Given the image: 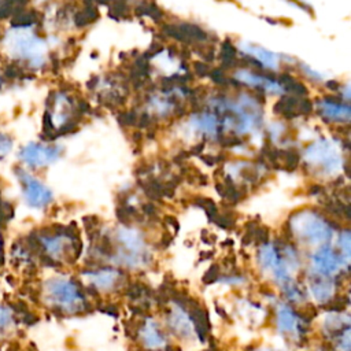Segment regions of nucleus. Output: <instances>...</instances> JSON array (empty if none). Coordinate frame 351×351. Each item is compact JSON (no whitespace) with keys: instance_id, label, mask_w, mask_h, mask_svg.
<instances>
[{"instance_id":"obj_1","label":"nucleus","mask_w":351,"mask_h":351,"mask_svg":"<svg viewBox=\"0 0 351 351\" xmlns=\"http://www.w3.org/2000/svg\"><path fill=\"white\" fill-rule=\"evenodd\" d=\"M4 53L30 69H41L45 64V43L36 30L25 23L8 27L1 38Z\"/></svg>"},{"instance_id":"obj_2","label":"nucleus","mask_w":351,"mask_h":351,"mask_svg":"<svg viewBox=\"0 0 351 351\" xmlns=\"http://www.w3.org/2000/svg\"><path fill=\"white\" fill-rule=\"evenodd\" d=\"M19 184L22 186V195L25 203L32 208H44L52 202L51 189L44 185L38 178L30 174L26 169L18 167L15 171Z\"/></svg>"},{"instance_id":"obj_3","label":"nucleus","mask_w":351,"mask_h":351,"mask_svg":"<svg viewBox=\"0 0 351 351\" xmlns=\"http://www.w3.org/2000/svg\"><path fill=\"white\" fill-rule=\"evenodd\" d=\"M62 155V147L45 145L40 143H27L21 147L18 158L23 166L29 169L45 167L59 159Z\"/></svg>"},{"instance_id":"obj_4","label":"nucleus","mask_w":351,"mask_h":351,"mask_svg":"<svg viewBox=\"0 0 351 351\" xmlns=\"http://www.w3.org/2000/svg\"><path fill=\"white\" fill-rule=\"evenodd\" d=\"M45 296L56 308H73L81 299L77 285L70 280L51 278L45 284Z\"/></svg>"},{"instance_id":"obj_5","label":"nucleus","mask_w":351,"mask_h":351,"mask_svg":"<svg viewBox=\"0 0 351 351\" xmlns=\"http://www.w3.org/2000/svg\"><path fill=\"white\" fill-rule=\"evenodd\" d=\"M162 32L165 36L174 38L181 43L186 44H200L208 40L207 32H204L200 26L192 25V23H178V25H171L166 23L162 27Z\"/></svg>"},{"instance_id":"obj_6","label":"nucleus","mask_w":351,"mask_h":351,"mask_svg":"<svg viewBox=\"0 0 351 351\" xmlns=\"http://www.w3.org/2000/svg\"><path fill=\"white\" fill-rule=\"evenodd\" d=\"M313 266L319 273H333L335 270H337L339 263L333 251L329 247H322L314 255Z\"/></svg>"},{"instance_id":"obj_7","label":"nucleus","mask_w":351,"mask_h":351,"mask_svg":"<svg viewBox=\"0 0 351 351\" xmlns=\"http://www.w3.org/2000/svg\"><path fill=\"white\" fill-rule=\"evenodd\" d=\"M298 103H299V99L298 97H293V96H285V97H281L274 106H273V111L285 118V119H293L296 117H299L298 114Z\"/></svg>"},{"instance_id":"obj_8","label":"nucleus","mask_w":351,"mask_h":351,"mask_svg":"<svg viewBox=\"0 0 351 351\" xmlns=\"http://www.w3.org/2000/svg\"><path fill=\"white\" fill-rule=\"evenodd\" d=\"M134 15L137 18L141 16H149L155 22H160L165 18V12L159 8V5L155 3V0H141L134 7Z\"/></svg>"},{"instance_id":"obj_9","label":"nucleus","mask_w":351,"mask_h":351,"mask_svg":"<svg viewBox=\"0 0 351 351\" xmlns=\"http://www.w3.org/2000/svg\"><path fill=\"white\" fill-rule=\"evenodd\" d=\"M99 16H100L99 10H97L95 5L88 4V5H85L84 10H81L80 12H77V14L74 15V23H75V26H78V27H84V26H86V25L93 23L95 21H97Z\"/></svg>"},{"instance_id":"obj_10","label":"nucleus","mask_w":351,"mask_h":351,"mask_svg":"<svg viewBox=\"0 0 351 351\" xmlns=\"http://www.w3.org/2000/svg\"><path fill=\"white\" fill-rule=\"evenodd\" d=\"M280 81L284 86V89L289 93H293L296 96H306L308 93V89L302 84L299 82L298 80H295L291 74L285 73V74H281L280 75Z\"/></svg>"},{"instance_id":"obj_11","label":"nucleus","mask_w":351,"mask_h":351,"mask_svg":"<svg viewBox=\"0 0 351 351\" xmlns=\"http://www.w3.org/2000/svg\"><path fill=\"white\" fill-rule=\"evenodd\" d=\"M117 277H118V273L114 270H101V271L96 273V276H93L92 278H93V282L96 287L107 288L115 282Z\"/></svg>"},{"instance_id":"obj_12","label":"nucleus","mask_w":351,"mask_h":351,"mask_svg":"<svg viewBox=\"0 0 351 351\" xmlns=\"http://www.w3.org/2000/svg\"><path fill=\"white\" fill-rule=\"evenodd\" d=\"M296 325V319H295V315L292 314V311L287 307H282L280 311H278V326L281 330H293Z\"/></svg>"},{"instance_id":"obj_13","label":"nucleus","mask_w":351,"mask_h":351,"mask_svg":"<svg viewBox=\"0 0 351 351\" xmlns=\"http://www.w3.org/2000/svg\"><path fill=\"white\" fill-rule=\"evenodd\" d=\"M311 291H313V295L319 300V302H324L329 298V295L332 293L333 291V284H330L329 281H318L315 284L311 285Z\"/></svg>"},{"instance_id":"obj_14","label":"nucleus","mask_w":351,"mask_h":351,"mask_svg":"<svg viewBox=\"0 0 351 351\" xmlns=\"http://www.w3.org/2000/svg\"><path fill=\"white\" fill-rule=\"evenodd\" d=\"M281 158H284V166L282 169L287 171H293L298 169L299 165V154L295 148H287L282 151Z\"/></svg>"},{"instance_id":"obj_15","label":"nucleus","mask_w":351,"mask_h":351,"mask_svg":"<svg viewBox=\"0 0 351 351\" xmlns=\"http://www.w3.org/2000/svg\"><path fill=\"white\" fill-rule=\"evenodd\" d=\"M193 204L199 206L200 208H203L207 213V217L210 218V221H214V218L218 214V208H217L215 203L211 199H208V197H196L193 200Z\"/></svg>"},{"instance_id":"obj_16","label":"nucleus","mask_w":351,"mask_h":351,"mask_svg":"<svg viewBox=\"0 0 351 351\" xmlns=\"http://www.w3.org/2000/svg\"><path fill=\"white\" fill-rule=\"evenodd\" d=\"M144 336H145V341L147 344L152 346V347H158L160 344H163V340H162V336L159 335L155 324H148L145 326V332H144Z\"/></svg>"},{"instance_id":"obj_17","label":"nucleus","mask_w":351,"mask_h":351,"mask_svg":"<svg viewBox=\"0 0 351 351\" xmlns=\"http://www.w3.org/2000/svg\"><path fill=\"white\" fill-rule=\"evenodd\" d=\"M171 322H173L174 330H177L178 333H184V335H189V333H191V324H189V319L185 318V315H184L181 311H178V313L173 317Z\"/></svg>"},{"instance_id":"obj_18","label":"nucleus","mask_w":351,"mask_h":351,"mask_svg":"<svg viewBox=\"0 0 351 351\" xmlns=\"http://www.w3.org/2000/svg\"><path fill=\"white\" fill-rule=\"evenodd\" d=\"M12 148H14L12 137L8 133L0 130V160L7 158L11 154Z\"/></svg>"},{"instance_id":"obj_19","label":"nucleus","mask_w":351,"mask_h":351,"mask_svg":"<svg viewBox=\"0 0 351 351\" xmlns=\"http://www.w3.org/2000/svg\"><path fill=\"white\" fill-rule=\"evenodd\" d=\"M12 324H14L12 310L5 304H0V332L8 329Z\"/></svg>"},{"instance_id":"obj_20","label":"nucleus","mask_w":351,"mask_h":351,"mask_svg":"<svg viewBox=\"0 0 351 351\" xmlns=\"http://www.w3.org/2000/svg\"><path fill=\"white\" fill-rule=\"evenodd\" d=\"M137 112L134 110H130V111H123V112H119L117 115V121L119 123V126L122 128H129V126H134L136 122H137Z\"/></svg>"},{"instance_id":"obj_21","label":"nucleus","mask_w":351,"mask_h":351,"mask_svg":"<svg viewBox=\"0 0 351 351\" xmlns=\"http://www.w3.org/2000/svg\"><path fill=\"white\" fill-rule=\"evenodd\" d=\"M237 49L236 47L232 44L230 38H226L222 44H221V49H219V56L221 60H229V59H237Z\"/></svg>"},{"instance_id":"obj_22","label":"nucleus","mask_w":351,"mask_h":351,"mask_svg":"<svg viewBox=\"0 0 351 351\" xmlns=\"http://www.w3.org/2000/svg\"><path fill=\"white\" fill-rule=\"evenodd\" d=\"M195 52L200 58H203L206 60V63L213 62L214 58H215V49L213 47H208V45H202V43L195 47Z\"/></svg>"},{"instance_id":"obj_23","label":"nucleus","mask_w":351,"mask_h":351,"mask_svg":"<svg viewBox=\"0 0 351 351\" xmlns=\"http://www.w3.org/2000/svg\"><path fill=\"white\" fill-rule=\"evenodd\" d=\"M208 75L213 80V82L217 84V85H221V86H228L229 85V78L225 75V70H222L221 67L211 69Z\"/></svg>"},{"instance_id":"obj_24","label":"nucleus","mask_w":351,"mask_h":351,"mask_svg":"<svg viewBox=\"0 0 351 351\" xmlns=\"http://www.w3.org/2000/svg\"><path fill=\"white\" fill-rule=\"evenodd\" d=\"M215 223L221 228H230L234 225V217L230 213H223V214H217L214 218Z\"/></svg>"},{"instance_id":"obj_25","label":"nucleus","mask_w":351,"mask_h":351,"mask_svg":"<svg viewBox=\"0 0 351 351\" xmlns=\"http://www.w3.org/2000/svg\"><path fill=\"white\" fill-rule=\"evenodd\" d=\"M313 111V103L310 99L307 97H303V99H299V103H298V114L299 115H303V117H307L310 115Z\"/></svg>"},{"instance_id":"obj_26","label":"nucleus","mask_w":351,"mask_h":351,"mask_svg":"<svg viewBox=\"0 0 351 351\" xmlns=\"http://www.w3.org/2000/svg\"><path fill=\"white\" fill-rule=\"evenodd\" d=\"M193 71H195V74H196L197 77H206V75L210 74L211 69H210L208 63L202 62V60H197V62L193 63Z\"/></svg>"},{"instance_id":"obj_27","label":"nucleus","mask_w":351,"mask_h":351,"mask_svg":"<svg viewBox=\"0 0 351 351\" xmlns=\"http://www.w3.org/2000/svg\"><path fill=\"white\" fill-rule=\"evenodd\" d=\"M267 237H269V229L266 226H256V229L254 230L252 239L256 243H266Z\"/></svg>"},{"instance_id":"obj_28","label":"nucleus","mask_w":351,"mask_h":351,"mask_svg":"<svg viewBox=\"0 0 351 351\" xmlns=\"http://www.w3.org/2000/svg\"><path fill=\"white\" fill-rule=\"evenodd\" d=\"M152 170V165L149 163H145V162H141L136 169H134V174L137 177H143V176H147L148 173H151Z\"/></svg>"},{"instance_id":"obj_29","label":"nucleus","mask_w":351,"mask_h":351,"mask_svg":"<svg viewBox=\"0 0 351 351\" xmlns=\"http://www.w3.org/2000/svg\"><path fill=\"white\" fill-rule=\"evenodd\" d=\"M218 273H219L218 266H215V265L211 266V267L207 270V273L204 274L203 281H204V282H213V281H215L217 277H218Z\"/></svg>"},{"instance_id":"obj_30","label":"nucleus","mask_w":351,"mask_h":351,"mask_svg":"<svg viewBox=\"0 0 351 351\" xmlns=\"http://www.w3.org/2000/svg\"><path fill=\"white\" fill-rule=\"evenodd\" d=\"M143 213H144L145 215H148V217H154V215H156L158 210H156V207H155L154 203H144V204H143Z\"/></svg>"},{"instance_id":"obj_31","label":"nucleus","mask_w":351,"mask_h":351,"mask_svg":"<svg viewBox=\"0 0 351 351\" xmlns=\"http://www.w3.org/2000/svg\"><path fill=\"white\" fill-rule=\"evenodd\" d=\"M204 149V143H199V144H195L192 148H189V155H200Z\"/></svg>"},{"instance_id":"obj_32","label":"nucleus","mask_w":351,"mask_h":351,"mask_svg":"<svg viewBox=\"0 0 351 351\" xmlns=\"http://www.w3.org/2000/svg\"><path fill=\"white\" fill-rule=\"evenodd\" d=\"M99 81H100L99 75H92V77H90V80H88L86 86H88L89 89H95V88L99 85Z\"/></svg>"},{"instance_id":"obj_33","label":"nucleus","mask_w":351,"mask_h":351,"mask_svg":"<svg viewBox=\"0 0 351 351\" xmlns=\"http://www.w3.org/2000/svg\"><path fill=\"white\" fill-rule=\"evenodd\" d=\"M143 138H144V134L143 132H134L132 134V141L136 144V145H140L143 143Z\"/></svg>"},{"instance_id":"obj_34","label":"nucleus","mask_w":351,"mask_h":351,"mask_svg":"<svg viewBox=\"0 0 351 351\" xmlns=\"http://www.w3.org/2000/svg\"><path fill=\"white\" fill-rule=\"evenodd\" d=\"M308 191H310V195H321L324 192V188L321 185H318V184H314V185L310 186Z\"/></svg>"},{"instance_id":"obj_35","label":"nucleus","mask_w":351,"mask_h":351,"mask_svg":"<svg viewBox=\"0 0 351 351\" xmlns=\"http://www.w3.org/2000/svg\"><path fill=\"white\" fill-rule=\"evenodd\" d=\"M165 221L167 222V225H170V226H173L176 230L178 229V222H177V219H176V217H173V215H167V217H165Z\"/></svg>"},{"instance_id":"obj_36","label":"nucleus","mask_w":351,"mask_h":351,"mask_svg":"<svg viewBox=\"0 0 351 351\" xmlns=\"http://www.w3.org/2000/svg\"><path fill=\"white\" fill-rule=\"evenodd\" d=\"M326 88L330 89V90H337V89L340 88V82H339V81H335V80L326 81Z\"/></svg>"},{"instance_id":"obj_37","label":"nucleus","mask_w":351,"mask_h":351,"mask_svg":"<svg viewBox=\"0 0 351 351\" xmlns=\"http://www.w3.org/2000/svg\"><path fill=\"white\" fill-rule=\"evenodd\" d=\"M0 245H1V237H0Z\"/></svg>"}]
</instances>
